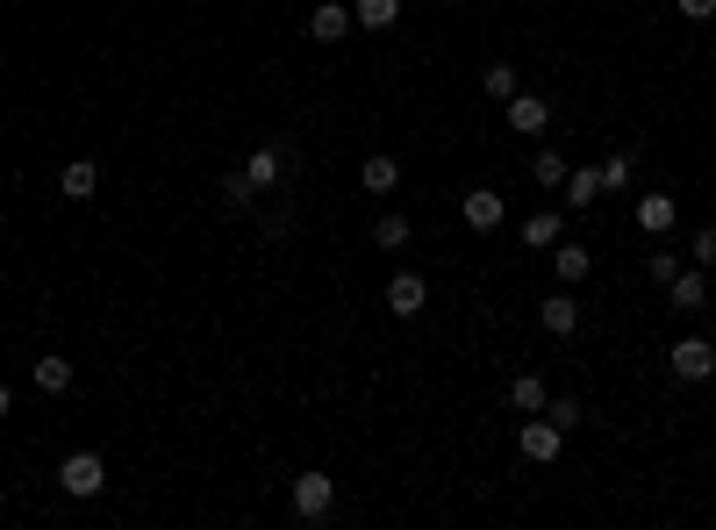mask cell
Instances as JSON below:
<instances>
[{
	"mask_svg": "<svg viewBox=\"0 0 716 530\" xmlns=\"http://www.w3.org/2000/svg\"><path fill=\"white\" fill-rule=\"evenodd\" d=\"M674 8H681L688 22H716V0H674Z\"/></svg>",
	"mask_w": 716,
	"mask_h": 530,
	"instance_id": "cell-29",
	"label": "cell"
},
{
	"mask_svg": "<svg viewBox=\"0 0 716 530\" xmlns=\"http://www.w3.org/2000/svg\"><path fill=\"white\" fill-rule=\"evenodd\" d=\"M36 387H44V394H72V359H65V352H44V359H36Z\"/></svg>",
	"mask_w": 716,
	"mask_h": 530,
	"instance_id": "cell-21",
	"label": "cell"
},
{
	"mask_svg": "<svg viewBox=\"0 0 716 530\" xmlns=\"http://www.w3.org/2000/svg\"><path fill=\"white\" fill-rule=\"evenodd\" d=\"M351 22H358L366 36H380V29H394V22H402V0H358Z\"/></svg>",
	"mask_w": 716,
	"mask_h": 530,
	"instance_id": "cell-20",
	"label": "cell"
},
{
	"mask_svg": "<svg viewBox=\"0 0 716 530\" xmlns=\"http://www.w3.org/2000/svg\"><path fill=\"white\" fill-rule=\"evenodd\" d=\"M502 115H509L516 137H545V130H552V101H545V94H516V101H502Z\"/></svg>",
	"mask_w": 716,
	"mask_h": 530,
	"instance_id": "cell-6",
	"label": "cell"
},
{
	"mask_svg": "<svg viewBox=\"0 0 716 530\" xmlns=\"http://www.w3.org/2000/svg\"><path fill=\"white\" fill-rule=\"evenodd\" d=\"M58 194H65V201H94V194H101V165H94V158H65Z\"/></svg>",
	"mask_w": 716,
	"mask_h": 530,
	"instance_id": "cell-11",
	"label": "cell"
},
{
	"mask_svg": "<svg viewBox=\"0 0 716 530\" xmlns=\"http://www.w3.org/2000/svg\"><path fill=\"white\" fill-rule=\"evenodd\" d=\"M559 208H530V215H523V244H530V251H552V244H559Z\"/></svg>",
	"mask_w": 716,
	"mask_h": 530,
	"instance_id": "cell-18",
	"label": "cell"
},
{
	"mask_svg": "<svg viewBox=\"0 0 716 530\" xmlns=\"http://www.w3.org/2000/svg\"><path fill=\"white\" fill-rule=\"evenodd\" d=\"M459 215H466V230H473V237H495V230L509 223V201H502L495 187H473V194L459 201Z\"/></svg>",
	"mask_w": 716,
	"mask_h": 530,
	"instance_id": "cell-4",
	"label": "cell"
},
{
	"mask_svg": "<svg viewBox=\"0 0 716 530\" xmlns=\"http://www.w3.org/2000/svg\"><path fill=\"white\" fill-rule=\"evenodd\" d=\"M674 223H681V201L674 194H638V230L645 237H666Z\"/></svg>",
	"mask_w": 716,
	"mask_h": 530,
	"instance_id": "cell-12",
	"label": "cell"
},
{
	"mask_svg": "<svg viewBox=\"0 0 716 530\" xmlns=\"http://www.w3.org/2000/svg\"><path fill=\"white\" fill-rule=\"evenodd\" d=\"M666 366H674V380H688V387H702V380L716 373V344H702V337H681L674 352H666Z\"/></svg>",
	"mask_w": 716,
	"mask_h": 530,
	"instance_id": "cell-5",
	"label": "cell"
},
{
	"mask_svg": "<svg viewBox=\"0 0 716 530\" xmlns=\"http://www.w3.org/2000/svg\"><path fill=\"white\" fill-rule=\"evenodd\" d=\"M631 180H638L631 151H609V158H602V194H631Z\"/></svg>",
	"mask_w": 716,
	"mask_h": 530,
	"instance_id": "cell-22",
	"label": "cell"
},
{
	"mask_svg": "<svg viewBox=\"0 0 716 530\" xmlns=\"http://www.w3.org/2000/svg\"><path fill=\"white\" fill-rule=\"evenodd\" d=\"M351 29H358V22H351L344 0H316V8H308V36H316V44H344Z\"/></svg>",
	"mask_w": 716,
	"mask_h": 530,
	"instance_id": "cell-8",
	"label": "cell"
},
{
	"mask_svg": "<svg viewBox=\"0 0 716 530\" xmlns=\"http://www.w3.org/2000/svg\"><path fill=\"white\" fill-rule=\"evenodd\" d=\"M409 237H416V230H409V215H380V223H373V244H380V251H402Z\"/></svg>",
	"mask_w": 716,
	"mask_h": 530,
	"instance_id": "cell-25",
	"label": "cell"
},
{
	"mask_svg": "<svg viewBox=\"0 0 716 530\" xmlns=\"http://www.w3.org/2000/svg\"><path fill=\"white\" fill-rule=\"evenodd\" d=\"M358 187H366V194H394V187H402V165H394L387 151H373L366 165H358Z\"/></svg>",
	"mask_w": 716,
	"mask_h": 530,
	"instance_id": "cell-19",
	"label": "cell"
},
{
	"mask_svg": "<svg viewBox=\"0 0 716 530\" xmlns=\"http://www.w3.org/2000/svg\"><path fill=\"white\" fill-rule=\"evenodd\" d=\"M58 488H65L72 502H94L108 488V466H101V452H72L65 466H58Z\"/></svg>",
	"mask_w": 716,
	"mask_h": 530,
	"instance_id": "cell-2",
	"label": "cell"
},
{
	"mask_svg": "<svg viewBox=\"0 0 716 530\" xmlns=\"http://www.w3.org/2000/svg\"><path fill=\"white\" fill-rule=\"evenodd\" d=\"M430 308V287H423V273H394L387 280V316H402V323H416Z\"/></svg>",
	"mask_w": 716,
	"mask_h": 530,
	"instance_id": "cell-7",
	"label": "cell"
},
{
	"mask_svg": "<svg viewBox=\"0 0 716 530\" xmlns=\"http://www.w3.org/2000/svg\"><path fill=\"white\" fill-rule=\"evenodd\" d=\"M588 266H595V251H588V244H552V273H559V287H580V280H588Z\"/></svg>",
	"mask_w": 716,
	"mask_h": 530,
	"instance_id": "cell-13",
	"label": "cell"
},
{
	"mask_svg": "<svg viewBox=\"0 0 716 530\" xmlns=\"http://www.w3.org/2000/svg\"><path fill=\"white\" fill-rule=\"evenodd\" d=\"M244 180H251V187L258 194H266V187H280V172H287V144H258V151H244Z\"/></svg>",
	"mask_w": 716,
	"mask_h": 530,
	"instance_id": "cell-9",
	"label": "cell"
},
{
	"mask_svg": "<svg viewBox=\"0 0 716 530\" xmlns=\"http://www.w3.org/2000/svg\"><path fill=\"white\" fill-rule=\"evenodd\" d=\"M645 273L652 280H674V273H681V251H645Z\"/></svg>",
	"mask_w": 716,
	"mask_h": 530,
	"instance_id": "cell-28",
	"label": "cell"
},
{
	"mask_svg": "<svg viewBox=\"0 0 716 530\" xmlns=\"http://www.w3.org/2000/svg\"><path fill=\"white\" fill-rule=\"evenodd\" d=\"M8 409H15V394H8V380H0V423H8Z\"/></svg>",
	"mask_w": 716,
	"mask_h": 530,
	"instance_id": "cell-30",
	"label": "cell"
},
{
	"mask_svg": "<svg viewBox=\"0 0 716 530\" xmlns=\"http://www.w3.org/2000/svg\"><path fill=\"white\" fill-rule=\"evenodd\" d=\"M559 201H566V208L602 201V165H573V172H566V187H559Z\"/></svg>",
	"mask_w": 716,
	"mask_h": 530,
	"instance_id": "cell-15",
	"label": "cell"
},
{
	"mask_svg": "<svg viewBox=\"0 0 716 530\" xmlns=\"http://www.w3.org/2000/svg\"><path fill=\"white\" fill-rule=\"evenodd\" d=\"M545 416L566 430V437H573V430L588 423V402H580V394H552V402H545Z\"/></svg>",
	"mask_w": 716,
	"mask_h": 530,
	"instance_id": "cell-23",
	"label": "cell"
},
{
	"mask_svg": "<svg viewBox=\"0 0 716 530\" xmlns=\"http://www.w3.org/2000/svg\"><path fill=\"white\" fill-rule=\"evenodd\" d=\"M688 266H702V273L716 266V223H709V230H695V244H688Z\"/></svg>",
	"mask_w": 716,
	"mask_h": 530,
	"instance_id": "cell-26",
	"label": "cell"
},
{
	"mask_svg": "<svg viewBox=\"0 0 716 530\" xmlns=\"http://www.w3.org/2000/svg\"><path fill=\"white\" fill-rule=\"evenodd\" d=\"M709 344H716V337H709Z\"/></svg>",
	"mask_w": 716,
	"mask_h": 530,
	"instance_id": "cell-32",
	"label": "cell"
},
{
	"mask_svg": "<svg viewBox=\"0 0 716 530\" xmlns=\"http://www.w3.org/2000/svg\"><path fill=\"white\" fill-rule=\"evenodd\" d=\"M287 509L301 516V523H323V516L337 509V480H330V473H301L287 488Z\"/></svg>",
	"mask_w": 716,
	"mask_h": 530,
	"instance_id": "cell-1",
	"label": "cell"
},
{
	"mask_svg": "<svg viewBox=\"0 0 716 530\" xmlns=\"http://www.w3.org/2000/svg\"><path fill=\"white\" fill-rule=\"evenodd\" d=\"M566 172L573 165H566L559 151H530V180H538V187H566Z\"/></svg>",
	"mask_w": 716,
	"mask_h": 530,
	"instance_id": "cell-24",
	"label": "cell"
},
{
	"mask_svg": "<svg viewBox=\"0 0 716 530\" xmlns=\"http://www.w3.org/2000/svg\"><path fill=\"white\" fill-rule=\"evenodd\" d=\"M666 301H674V308H709V287H702V266H681V273L666 280Z\"/></svg>",
	"mask_w": 716,
	"mask_h": 530,
	"instance_id": "cell-16",
	"label": "cell"
},
{
	"mask_svg": "<svg viewBox=\"0 0 716 530\" xmlns=\"http://www.w3.org/2000/svg\"><path fill=\"white\" fill-rule=\"evenodd\" d=\"M480 94H487V101H516V94H523V72H516L509 58H495V65L480 72Z\"/></svg>",
	"mask_w": 716,
	"mask_h": 530,
	"instance_id": "cell-17",
	"label": "cell"
},
{
	"mask_svg": "<svg viewBox=\"0 0 716 530\" xmlns=\"http://www.w3.org/2000/svg\"><path fill=\"white\" fill-rule=\"evenodd\" d=\"M516 452H523L530 466H552L566 452V430L552 423V416H523V430H516Z\"/></svg>",
	"mask_w": 716,
	"mask_h": 530,
	"instance_id": "cell-3",
	"label": "cell"
},
{
	"mask_svg": "<svg viewBox=\"0 0 716 530\" xmlns=\"http://www.w3.org/2000/svg\"><path fill=\"white\" fill-rule=\"evenodd\" d=\"M222 201H230V208H251V201H258V187L244 180V172H230V180H222Z\"/></svg>",
	"mask_w": 716,
	"mask_h": 530,
	"instance_id": "cell-27",
	"label": "cell"
},
{
	"mask_svg": "<svg viewBox=\"0 0 716 530\" xmlns=\"http://www.w3.org/2000/svg\"><path fill=\"white\" fill-rule=\"evenodd\" d=\"M538 323H545L552 337H573V330H580V301H573V287H552L545 301H538Z\"/></svg>",
	"mask_w": 716,
	"mask_h": 530,
	"instance_id": "cell-10",
	"label": "cell"
},
{
	"mask_svg": "<svg viewBox=\"0 0 716 530\" xmlns=\"http://www.w3.org/2000/svg\"><path fill=\"white\" fill-rule=\"evenodd\" d=\"M545 402H552L545 373H516V380H509V409H516V416H545Z\"/></svg>",
	"mask_w": 716,
	"mask_h": 530,
	"instance_id": "cell-14",
	"label": "cell"
},
{
	"mask_svg": "<svg viewBox=\"0 0 716 530\" xmlns=\"http://www.w3.org/2000/svg\"><path fill=\"white\" fill-rule=\"evenodd\" d=\"M0 509H8V488H0Z\"/></svg>",
	"mask_w": 716,
	"mask_h": 530,
	"instance_id": "cell-31",
	"label": "cell"
}]
</instances>
